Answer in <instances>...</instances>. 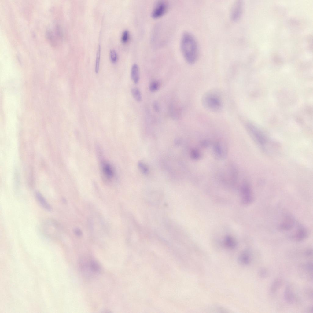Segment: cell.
Instances as JSON below:
<instances>
[{
  "label": "cell",
  "instance_id": "6da1fadb",
  "mask_svg": "<svg viewBox=\"0 0 313 313\" xmlns=\"http://www.w3.org/2000/svg\"><path fill=\"white\" fill-rule=\"evenodd\" d=\"M180 45L182 54L186 61L190 64L195 63L198 57V49L194 36L190 32H184L181 37Z\"/></svg>",
  "mask_w": 313,
  "mask_h": 313
},
{
  "label": "cell",
  "instance_id": "7a4b0ae2",
  "mask_svg": "<svg viewBox=\"0 0 313 313\" xmlns=\"http://www.w3.org/2000/svg\"><path fill=\"white\" fill-rule=\"evenodd\" d=\"M202 102L206 109L213 112L220 111L223 106V101L220 94L214 91L205 94L202 97Z\"/></svg>",
  "mask_w": 313,
  "mask_h": 313
},
{
  "label": "cell",
  "instance_id": "3957f363",
  "mask_svg": "<svg viewBox=\"0 0 313 313\" xmlns=\"http://www.w3.org/2000/svg\"><path fill=\"white\" fill-rule=\"evenodd\" d=\"M82 269L88 271L87 273L94 274L98 272L100 270V266L98 263L93 259L85 260L81 261Z\"/></svg>",
  "mask_w": 313,
  "mask_h": 313
},
{
  "label": "cell",
  "instance_id": "277c9868",
  "mask_svg": "<svg viewBox=\"0 0 313 313\" xmlns=\"http://www.w3.org/2000/svg\"><path fill=\"white\" fill-rule=\"evenodd\" d=\"M246 127L252 136L259 144L263 145L265 143V137L258 129L250 123L247 124Z\"/></svg>",
  "mask_w": 313,
  "mask_h": 313
},
{
  "label": "cell",
  "instance_id": "5b68a950",
  "mask_svg": "<svg viewBox=\"0 0 313 313\" xmlns=\"http://www.w3.org/2000/svg\"><path fill=\"white\" fill-rule=\"evenodd\" d=\"M243 9V3L241 0H237L234 2L231 8L230 17L231 20L236 22L238 21L242 15Z\"/></svg>",
  "mask_w": 313,
  "mask_h": 313
},
{
  "label": "cell",
  "instance_id": "8992f818",
  "mask_svg": "<svg viewBox=\"0 0 313 313\" xmlns=\"http://www.w3.org/2000/svg\"><path fill=\"white\" fill-rule=\"evenodd\" d=\"M213 152L214 156L216 158L219 159H223L227 154V146L223 142L217 141L214 144Z\"/></svg>",
  "mask_w": 313,
  "mask_h": 313
},
{
  "label": "cell",
  "instance_id": "52a82bcc",
  "mask_svg": "<svg viewBox=\"0 0 313 313\" xmlns=\"http://www.w3.org/2000/svg\"><path fill=\"white\" fill-rule=\"evenodd\" d=\"M168 8V4L163 0L158 1L156 3L152 9L151 15L154 18L160 17L163 15Z\"/></svg>",
  "mask_w": 313,
  "mask_h": 313
},
{
  "label": "cell",
  "instance_id": "ba28073f",
  "mask_svg": "<svg viewBox=\"0 0 313 313\" xmlns=\"http://www.w3.org/2000/svg\"><path fill=\"white\" fill-rule=\"evenodd\" d=\"M241 201L244 204H248L252 201V192L249 185L244 183L241 188Z\"/></svg>",
  "mask_w": 313,
  "mask_h": 313
},
{
  "label": "cell",
  "instance_id": "9c48e42d",
  "mask_svg": "<svg viewBox=\"0 0 313 313\" xmlns=\"http://www.w3.org/2000/svg\"><path fill=\"white\" fill-rule=\"evenodd\" d=\"M101 170L105 178L110 180L114 176V172L111 165L107 162L103 161L101 164Z\"/></svg>",
  "mask_w": 313,
  "mask_h": 313
},
{
  "label": "cell",
  "instance_id": "30bf717a",
  "mask_svg": "<svg viewBox=\"0 0 313 313\" xmlns=\"http://www.w3.org/2000/svg\"><path fill=\"white\" fill-rule=\"evenodd\" d=\"M252 260V255L248 250H245L242 252L238 257V261L241 264L247 265L249 264Z\"/></svg>",
  "mask_w": 313,
  "mask_h": 313
},
{
  "label": "cell",
  "instance_id": "8fae6325",
  "mask_svg": "<svg viewBox=\"0 0 313 313\" xmlns=\"http://www.w3.org/2000/svg\"><path fill=\"white\" fill-rule=\"evenodd\" d=\"M292 238L297 241H300L305 238L307 236V232L304 227L299 226Z\"/></svg>",
  "mask_w": 313,
  "mask_h": 313
},
{
  "label": "cell",
  "instance_id": "7c38bea8",
  "mask_svg": "<svg viewBox=\"0 0 313 313\" xmlns=\"http://www.w3.org/2000/svg\"><path fill=\"white\" fill-rule=\"evenodd\" d=\"M284 296L286 300L289 303L293 304L296 301L295 294L289 286H287L286 287L284 292Z\"/></svg>",
  "mask_w": 313,
  "mask_h": 313
},
{
  "label": "cell",
  "instance_id": "4fadbf2b",
  "mask_svg": "<svg viewBox=\"0 0 313 313\" xmlns=\"http://www.w3.org/2000/svg\"><path fill=\"white\" fill-rule=\"evenodd\" d=\"M294 223V221L292 218L287 217L280 224V228L283 230H289L293 228Z\"/></svg>",
  "mask_w": 313,
  "mask_h": 313
},
{
  "label": "cell",
  "instance_id": "5bb4252c",
  "mask_svg": "<svg viewBox=\"0 0 313 313\" xmlns=\"http://www.w3.org/2000/svg\"><path fill=\"white\" fill-rule=\"evenodd\" d=\"M35 195L37 200L44 208L49 211H52V207L40 192H36Z\"/></svg>",
  "mask_w": 313,
  "mask_h": 313
},
{
  "label": "cell",
  "instance_id": "9a60e30c",
  "mask_svg": "<svg viewBox=\"0 0 313 313\" xmlns=\"http://www.w3.org/2000/svg\"><path fill=\"white\" fill-rule=\"evenodd\" d=\"M131 77L132 79L135 84H137L139 80V68L136 64H134L131 69Z\"/></svg>",
  "mask_w": 313,
  "mask_h": 313
},
{
  "label": "cell",
  "instance_id": "2e32d148",
  "mask_svg": "<svg viewBox=\"0 0 313 313\" xmlns=\"http://www.w3.org/2000/svg\"><path fill=\"white\" fill-rule=\"evenodd\" d=\"M224 243L225 246L229 249H233L236 246V242L235 240L230 236H228L226 237Z\"/></svg>",
  "mask_w": 313,
  "mask_h": 313
},
{
  "label": "cell",
  "instance_id": "e0dca14e",
  "mask_svg": "<svg viewBox=\"0 0 313 313\" xmlns=\"http://www.w3.org/2000/svg\"><path fill=\"white\" fill-rule=\"evenodd\" d=\"M282 284L281 280L277 279L272 283L270 288V291L272 293H274L278 289Z\"/></svg>",
  "mask_w": 313,
  "mask_h": 313
},
{
  "label": "cell",
  "instance_id": "ac0fdd59",
  "mask_svg": "<svg viewBox=\"0 0 313 313\" xmlns=\"http://www.w3.org/2000/svg\"><path fill=\"white\" fill-rule=\"evenodd\" d=\"M131 92L133 97L136 101L140 102L141 101L142 95L138 89L136 88H133L132 89Z\"/></svg>",
  "mask_w": 313,
  "mask_h": 313
},
{
  "label": "cell",
  "instance_id": "d6986e66",
  "mask_svg": "<svg viewBox=\"0 0 313 313\" xmlns=\"http://www.w3.org/2000/svg\"><path fill=\"white\" fill-rule=\"evenodd\" d=\"M101 50V46L100 45H99L98 46L97 51V52L96 59L95 72L96 73H98L99 69V64L100 60Z\"/></svg>",
  "mask_w": 313,
  "mask_h": 313
},
{
  "label": "cell",
  "instance_id": "ffe728a7",
  "mask_svg": "<svg viewBox=\"0 0 313 313\" xmlns=\"http://www.w3.org/2000/svg\"><path fill=\"white\" fill-rule=\"evenodd\" d=\"M258 275L261 278H264L268 276L269 272L268 269L265 267L260 268L258 271Z\"/></svg>",
  "mask_w": 313,
  "mask_h": 313
},
{
  "label": "cell",
  "instance_id": "44dd1931",
  "mask_svg": "<svg viewBox=\"0 0 313 313\" xmlns=\"http://www.w3.org/2000/svg\"><path fill=\"white\" fill-rule=\"evenodd\" d=\"M160 85V83L158 81H153L150 84L149 90L151 92H156L159 89Z\"/></svg>",
  "mask_w": 313,
  "mask_h": 313
},
{
  "label": "cell",
  "instance_id": "7402d4cb",
  "mask_svg": "<svg viewBox=\"0 0 313 313\" xmlns=\"http://www.w3.org/2000/svg\"><path fill=\"white\" fill-rule=\"evenodd\" d=\"M190 156L192 159L197 160L201 158V154L197 149H194L191 151Z\"/></svg>",
  "mask_w": 313,
  "mask_h": 313
},
{
  "label": "cell",
  "instance_id": "603a6c76",
  "mask_svg": "<svg viewBox=\"0 0 313 313\" xmlns=\"http://www.w3.org/2000/svg\"><path fill=\"white\" fill-rule=\"evenodd\" d=\"M138 166L141 171L145 174L149 172V169L145 164L142 162L139 161L138 163Z\"/></svg>",
  "mask_w": 313,
  "mask_h": 313
},
{
  "label": "cell",
  "instance_id": "cb8c5ba5",
  "mask_svg": "<svg viewBox=\"0 0 313 313\" xmlns=\"http://www.w3.org/2000/svg\"><path fill=\"white\" fill-rule=\"evenodd\" d=\"M110 57L111 61L113 63H115L118 60L117 54L114 50H111L110 51Z\"/></svg>",
  "mask_w": 313,
  "mask_h": 313
},
{
  "label": "cell",
  "instance_id": "d4e9b609",
  "mask_svg": "<svg viewBox=\"0 0 313 313\" xmlns=\"http://www.w3.org/2000/svg\"><path fill=\"white\" fill-rule=\"evenodd\" d=\"M129 32L128 30H126L123 32L121 37V41L123 43L127 42L129 38Z\"/></svg>",
  "mask_w": 313,
  "mask_h": 313
},
{
  "label": "cell",
  "instance_id": "484cf974",
  "mask_svg": "<svg viewBox=\"0 0 313 313\" xmlns=\"http://www.w3.org/2000/svg\"><path fill=\"white\" fill-rule=\"evenodd\" d=\"M209 142L207 140H204L201 143V146L204 147H206L209 145Z\"/></svg>",
  "mask_w": 313,
  "mask_h": 313
},
{
  "label": "cell",
  "instance_id": "4316f807",
  "mask_svg": "<svg viewBox=\"0 0 313 313\" xmlns=\"http://www.w3.org/2000/svg\"><path fill=\"white\" fill-rule=\"evenodd\" d=\"M305 255L307 256H310L312 255V249H309L306 251L305 253Z\"/></svg>",
  "mask_w": 313,
  "mask_h": 313
},
{
  "label": "cell",
  "instance_id": "83f0119b",
  "mask_svg": "<svg viewBox=\"0 0 313 313\" xmlns=\"http://www.w3.org/2000/svg\"><path fill=\"white\" fill-rule=\"evenodd\" d=\"M153 107L154 110L156 111H158L159 110V106L157 102H154V104H153Z\"/></svg>",
  "mask_w": 313,
  "mask_h": 313
},
{
  "label": "cell",
  "instance_id": "f1b7e54d",
  "mask_svg": "<svg viewBox=\"0 0 313 313\" xmlns=\"http://www.w3.org/2000/svg\"><path fill=\"white\" fill-rule=\"evenodd\" d=\"M75 232H76V233L78 235H79V236L81 234V232L79 230H75Z\"/></svg>",
  "mask_w": 313,
  "mask_h": 313
}]
</instances>
